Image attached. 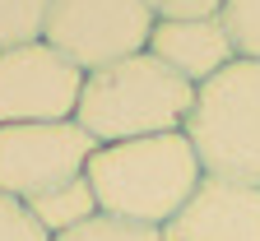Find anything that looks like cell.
Listing matches in <instances>:
<instances>
[{"label":"cell","mask_w":260,"mask_h":241,"mask_svg":"<svg viewBox=\"0 0 260 241\" xmlns=\"http://www.w3.org/2000/svg\"><path fill=\"white\" fill-rule=\"evenodd\" d=\"M228 0H149L153 19H218Z\"/></svg>","instance_id":"cell-14"},{"label":"cell","mask_w":260,"mask_h":241,"mask_svg":"<svg viewBox=\"0 0 260 241\" xmlns=\"http://www.w3.org/2000/svg\"><path fill=\"white\" fill-rule=\"evenodd\" d=\"M51 241H162V227H144L130 218H112V214H93L88 223L60 232Z\"/></svg>","instance_id":"cell-11"},{"label":"cell","mask_w":260,"mask_h":241,"mask_svg":"<svg viewBox=\"0 0 260 241\" xmlns=\"http://www.w3.org/2000/svg\"><path fill=\"white\" fill-rule=\"evenodd\" d=\"M149 0H56L42 42L56 47L75 70L93 75L103 65L149 51L153 38Z\"/></svg>","instance_id":"cell-4"},{"label":"cell","mask_w":260,"mask_h":241,"mask_svg":"<svg viewBox=\"0 0 260 241\" xmlns=\"http://www.w3.org/2000/svg\"><path fill=\"white\" fill-rule=\"evenodd\" d=\"M223 23L233 32V47L246 60H260V0H228Z\"/></svg>","instance_id":"cell-12"},{"label":"cell","mask_w":260,"mask_h":241,"mask_svg":"<svg viewBox=\"0 0 260 241\" xmlns=\"http://www.w3.org/2000/svg\"><path fill=\"white\" fill-rule=\"evenodd\" d=\"M84 177L103 214L144 227H168L181 214V204L195 195V186L205 181V167L195 158L186 130H172L125 144H98Z\"/></svg>","instance_id":"cell-1"},{"label":"cell","mask_w":260,"mask_h":241,"mask_svg":"<svg viewBox=\"0 0 260 241\" xmlns=\"http://www.w3.org/2000/svg\"><path fill=\"white\" fill-rule=\"evenodd\" d=\"M149 56H158L168 70H177L186 84L200 88L223 65L237 60V47L223 14L218 19H158L149 38Z\"/></svg>","instance_id":"cell-8"},{"label":"cell","mask_w":260,"mask_h":241,"mask_svg":"<svg viewBox=\"0 0 260 241\" xmlns=\"http://www.w3.org/2000/svg\"><path fill=\"white\" fill-rule=\"evenodd\" d=\"M28 209H32V218L42 223L47 236H60V232L88 223L93 214H103V209H98L93 186H88V177L65 181V186H56V190H47V195H38V199H28Z\"/></svg>","instance_id":"cell-9"},{"label":"cell","mask_w":260,"mask_h":241,"mask_svg":"<svg viewBox=\"0 0 260 241\" xmlns=\"http://www.w3.org/2000/svg\"><path fill=\"white\" fill-rule=\"evenodd\" d=\"M98 153V140L79 121L0 125V195L38 199L65 181H79Z\"/></svg>","instance_id":"cell-5"},{"label":"cell","mask_w":260,"mask_h":241,"mask_svg":"<svg viewBox=\"0 0 260 241\" xmlns=\"http://www.w3.org/2000/svg\"><path fill=\"white\" fill-rule=\"evenodd\" d=\"M181 130L205 177L260 186V60L237 56L214 79H205Z\"/></svg>","instance_id":"cell-3"},{"label":"cell","mask_w":260,"mask_h":241,"mask_svg":"<svg viewBox=\"0 0 260 241\" xmlns=\"http://www.w3.org/2000/svg\"><path fill=\"white\" fill-rule=\"evenodd\" d=\"M56 0H0V51L42 42Z\"/></svg>","instance_id":"cell-10"},{"label":"cell","mask_w":260,"mask_h":241,"mask_svg":"<svg viewBox=\"0 0 260 241\" xmlns=\"http://www.w3.org/2000/svg\"><path fill=\"white\" fill-rule=\"evenodd\" d=\"M0 241H51L42 223L32 218V209L14 195H0Z\"/></svg>","instance_id":"cell-13"},{"label":"cell","mask_w":260,"mask_h":241,"mask_svg":"<svg viewBox=\"0 0 260 241\" xmlns=\"http://www.w3.org/2000/svg\"><path fill=\"white\" fill-rule=\"evenodd\" d=\"M162 241H260V186L205 177L162 227Z\"/></svg>","instance_id":"cell-7"},{"label":"cell","mask_w":260,"mask_h":241,"mask_svg":"<svg viewBox=\"0 0 260 241\" xmlns=\"http://www.w3.org/2000/svg\"><path fill=\"white\" fill-rule=\"evenodd\" d=\"M84 70H75L56 47L28 42L0 51V125L75 121Z\"/></svg>","instance_id":"cell-6"},{"label":"cell","mask_w":260,"mask_h":241,"mask_svg":"<svg viewBox=\"0 0 260 241\" xmlns=\"http://www.w3.org/2000/svg\"><path fill=\"white\" fill-rule=\"evenodd\" d=\"M190 107H195V84L168 70L158 56L140 51V56H125L116 65L84 75L75 121L98 144H125V140L181 130Z\"/></svg>","instance_id":"cell-2"}]
</instances>
